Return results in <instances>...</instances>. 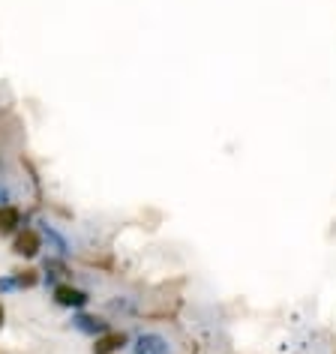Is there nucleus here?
Segmentation results:
<instances>
[{"label":"nucleus","instance_id":"1","mask_svg":"<svg viewBox=\"0 0 336 354\" xmlns=\"http://www.w3.org/2000/svg\"><path fill=\"white\" fill-rule=\"evenodd\" d=\"M51 297H55L57 306L73 309V313H78V309H84L87 304H91V295H87L84 288L73 286V282H60V286H55L51 288Z\"/></svg>","mask_w":336,"mask_h":354},{"label":"nucleus","instance_id":"2","mask_svg":"<svg viewBox=\"0 0 336 354\" xmlns=\"http://www.w3.org/2000/svg\"><path fill=\"white\" fill-rule=\"evenodd\" d=\"M39 250H42L39 228H21V232L12 237V252L19 255V259H37Z\"/></svg>","mask_w":336,"mask_h":354},{"label":"nucleus","instance_id":"3","mask_svg":"<svg viewBox=\"0 0 336 354\" xmlns=\"http://www.w3.org/2000/svg\"><path fill=\"white\" fill-rule=\"evenodd\" d=\"M39 234H42V243H48V250H55V255H60V259H66L73 252L69 237L55 223H48V219H39Z\"/></svg>","mask_w":336,"mask_h":354},{"label":"nucleus","instance_id":"4","mask_svg":"<svg viewBox=\"0 0 336 354\" xmlns=\"http://www.w3.org/2000/svg\"><path fill=\"white\" fill-rule=\"evenodd\" d=\"M73 327L78 333H84V336H102L105 330H111V322L105 315H91V313H82V309H78V313L73 315Z\"/></svg>","mask_w":336,"mask_h":354},{"label":"nucleus","instance_id":"5","mask_svg":"<svg viewBox=\"0 0 336 354\" xmlns=\"http://www.w3.org/2000/svg\"><path fill=\"white\" fill-rule=\"evenodd\" d=\"M132 354H171V342L165 339L162 333H138L136 342H132Z\"/></svg>","mask_w":336,"mask_h":354},{"label":"nucleus","instance_id":"6","mask_svg":"<svg viewBox=\"0 0 336 354\" xmlns=\"http://www.w3.org/2000/svg\"><path fill=\"white\" fill-rule=\"evenodd\" d=\"M24 228V214L15 205H0V237H15Z\"/></svg>","mask_w":336,"mask_h":354},{"label":"nucleus","instance_id":"7","mask_svg":"<svg viewBox=\"0 0 336 354\" xmlns=\"http://www.w3.org/2000/svg\"><path fill=\"white\" fill-rule=\"evenodd\" d=\"M42 273H46V277H42V282H46V286H60L57 279H69L73 277V270L66 268V261L60 259V255H48L46 259V264H42Z\"/></svg>","mask_w":336,"mask_h":354},{"label":"nucleus","instance_id":"8","mask_svg":"<svg viewBox=\"0 0 336 354\" xmlns=\"http://www.w3.org/2000/svg\"><path fill=\"white\" fill-rule=\"evenodd\" d=\"M127 342H129V336L123 330H105L102 336L93 339V354H114V351H120Z\"/></svg>","mask_w":336,"mask_h":354},{"label":"nucleus","instance_id":"9","mask_svg":"<svg viewBox=\"0 0 336 354\" xmlns=\"http://www.w3.org/2000/svg\"><path fill=\"white\" fill-rule=\"evenodd\" d=\"M15 286H19V291L39 286V273L37 270H15Z\"/></svg>","mask_w":336,"mask_h":354},{"label":"nucleus","instance_id":"10","mask_svg":"<svg viewBox=\"0 0 336 354\" xmlns=\"http://www.w3.org/2000/svg\"><path fill=\"white\" fill-rule=\"evenodd\" d=\"M12 291H19L15 273H3V277H0V295H12Z\"/></svg>","mask_w":336,"mask_h":354},{"label":"nucleus","instance_id":"11","mask_svg":"<svg viewBox=\"0 0 336 354\" xmlns=\"http://www.w3.org/2000/svg\"><path fill=\"white\" fill-rule=\"evenodd\" d=\"M0 205H12V196H10V187H6L3 168H0Z\"/></svg>","mask_w":336,"mask_h":354},{"label":"nucleus","instance_id":"12","mask_svg":"<svg viewBox=\"0 0 336 354\" xmlns=\"http://www.w3.org/2000/svg\"><path fill=\"white\" fill-rule=\"evenodd\" d=\"M111 313H136V304H129V300H111Z\"/></svg>","mask_w":336,"mask_h":354},{"label":"nucleus","instance_id":"13","mask_svg":"<svg viewBox=\"0 0 336 354\" xmlns=\"http://www.w3.org/2000/svg\"><path fill=\"white\" fill-rule=\"evenodd\" d=\"M3 322H6V309H3V304H0V330H3Z\"/></svg>","mask_w":336,"mask_h":354}]
</instances>
